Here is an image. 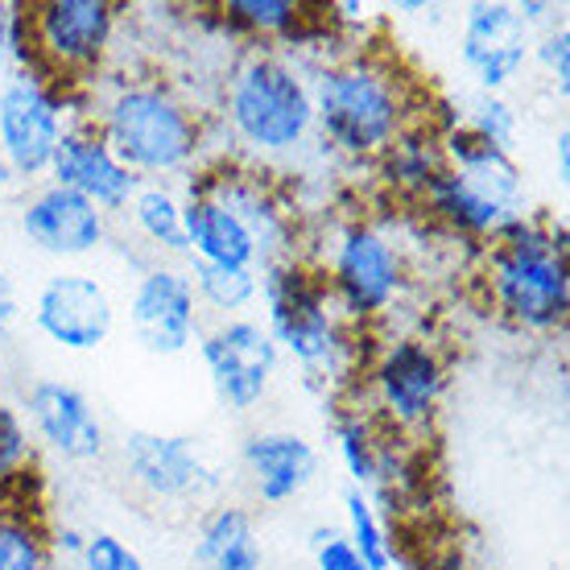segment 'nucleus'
Wrapping results in <instances>:
<instances>
[{
  "label": "nucleus",
  "instance_id": "obj_1",
  "mask_svg": "<svg viewBox=\"0 0 570 570\" xmlns=\"http://www.w3.org/2000/svg\"><path fill=\"white\" fill-rule=\"evenodd\" d=\"M314 129L343 157L381 161L414 129V91L381 55H347L311 79Z\"/></svg>",
  "mask_w": 570,
  "mask_h": 570
},
{
  "label": "nucleus",
  "instance_id": "obj_2",
  "mask_svg": "<svg viewBox=\"0 0 570 570\" xmlns=\"http://www.w3.org/2000/svg\"><path fill=\"white\" fill-rule=\"evenodd\" d=\"M484 294L492 311L533 335L567 327L570 261L567 228L554 219L521 215L484 244Z\"/></svg>",
  "mask_w": 570,
  "mask_h": 570
},
{
  "label": "nucleus",
  "instance_id": "obj_3",
  "mask_svg": "<svg viewBox=\"0 0 570 570\" xmlns=\"http://www.w3.org/2000/svg\"><path fill=\"white\" fill-rule=\"evenodd\" d=\"M100 137L112 145V154L129 166L137 178L161 183L190 174L203 157L207 129L203 116L190 108L186 96H178L166 79H129L116 83L91 120Z\"/></svg>",
  "mask_w": 570,
  "mask_h": 570
},
{
  "label": "nucleus",
  "instance_id": "obj_4",
  "mask_svg": "<svg viewBox=\"0 0 570 570\" xmlns=\"http://www.w3.org/2000/svg\"><path fill=\"white\" fill-rule=\"evenodd\" d=\"M265 298V331L273 335L277 352L294 360L311 381L343 385L356 372V327L343 323L327 294L323 273L285 257L265 265L261 277Z\"/></svg>",
  "mask_w": 570,
  "mask_h": 570
},
{
  "label": "nucleus",
  "instance_id": "obj_5",
  "mask_svg": "<svg viewBox=\"0 0 570 570\" xmlns=\"http://www.w3.org/2000/svg\"><path fill=\"white\" fill-rule=\"evenodd\" d=\"M224 116L236 141L261 157L294 154L314 132L311 79L289 55L257 46L232 67L224 87Z\"/></svg>",
  "mask_w": 570,
  "mask_h": 570
},
{
  "label": "nucleus",
  "instance_id": "obj_6",
  "mask_svg": "<svg viewBox=\"0 0 570 570\" xmlns=\"http://www.w3.org/2000/svg\"><path fill=\"white\" fill-rule=\"evenodd\" d=\"M323 282H327V294L335 311L343 314V323L364 327L397 306L401 289H405V257L381 224L347 219L335 232Z\"/></svg>",
  "mask_w": 570,
  "mask_h": 570
},
{
  "label": "nucleus",
  "instance_id": "obj_7",
  "mask_svg": "<svg viewBox=\"0 0 570 570\" xmlns=\"http://www.w3.org/2000/svg\"><path fill=\"white\" fill-rule=\"evenodd\" d=\"M26 21L33 67L71 91V83L100 75L104 58L112 50L120 9L112 0H46L29 4Z\"/></svg>",
  "mask_w": 570,
  "mask_h": 570
},
{
  "label": "nucleus",
  "instance_id": "obj_8",
  "mask_svg": "<svg viewBox=\"0 0 570 570\" xmlns=\"http://www.w3.org/2000/svg\"><path fill=\"white\" fill-rule=\"evenodd\" d=\"M71 91L46 79L38 67H21L0 87V166L13 178H46L58 137L67 129Z\"/></svg>",
  "mask_w": 570,
  "mask_h": 570
},
{
  "label": "nucleus",
  "instance_id": "obj_9",
  "mask_svg": "<svg viewBox=\"0 0 570 570\" xmlns=\"http://www.w3.org/2000/svg\"><path fill=\"white\" fill-rule=\"evenodd\" d=\"M368 389L376 410L401 434L426 430L439 417L446 393V360L422 335H393L368 364Z\"/></svg>",
  "mask_w": 570,
  "mask_h": 570
},
{
  "label": "nucleus",
  "instance_id": "obj_10",
  "mask_svg": "<svg viewBox=\"0 0 570 570\" xmlns=\"http://www.w3.org/2000/svg\"><path fill=\"white\" fill-rule=\"evenodd\" d=\"M120 463L129 484L157 504H203L224 488V471L195 434L129 430L120 439Z\"/></svg>",
  "mask_w": 570,
  "mask_h": 570
},
{
  "label": "nucleus",
  "instance_id": "obj_11",
  "mask_svg": "<svg viewBox=\"0 0 570 570\" xmlns=\"http://www.w3.org/2000/svg\"><path fill=\"white\" fill-rule=\"evenodd\" d=\"M203 368L212 376L219 405L232 414H248L269 397L282 352L265 323L257 318H219L199 335Z\"/></svg>",
  "mask_w": 570,
  "mask_h": 570
},
{
  "label": "nucleus",
  "instance_id": "obj_12",
  "mask_svg": "<svg viewBox=\"0 0 570 570\" xmlns=\"http://www.w3.org/2000/svg\"><path fill=\"white\" fill-rule=\"evenodd\" d=\"M533 58V26L517 4L504 0H475L463 9V33H459V62L480 83L484 96H504Z\"/></svg>",
  "mask_w": 570,
  "mask_h": 570
},
{
  "label": "nucleus",
  "instance_id": "obj_13",
  "mask_svg": "<svg viewBox=\"0 0 570 570\" xmlns=\"http://www.w3.org/2000/svg\"><path fill=\"white\" fill-rule=\"evenodd\" d=\"M33 327L62 352H96L116 327V306L100 277L83 269H58L33 298Z\"/></svg>",
  "mask_w": 570,
  "mask_h": 570
},
{
  "label": "nucleus",
  "instance_id": "obj_14",
  "mask_svg": "<svg viewBox=\"0 0 570 570\" xmlns=\"http://www.w3.org/2000/svg\"><path fill=\"white\" fill-rule=\"evenodd\" d=\"M199 298L195 285L183 269L174 265H154L145 269L132 285L129 298V323L132 335L149 356H183L203 335Z\"/></svg>",
  "mask_w": 570,
  "mask_h": 570
},
{
  "label": "nucleus",
  "instance_id": "obj_15",
  "mask_svg": "<svg viewBox=\"0 0 570 570\" xmlns=\"http://www.w3.org/2000/svg\"><path fill=\"white\" fill-rule=\"evenodd\" d=\"M50 183L83 195L104 215L129 212L132 195L141 190V178L112 154V145L104 141L100 129L83 116L75 125H67L62 137H58L55 161H50Z\"/></svg>",
  "mask_w": 570,
  "mask_h": 570
},
{
  "label": "nucleus",
  "instance_id": "obj_16",
  "mask_svg": "<svg viewBox=\"0 0 570 570\" xmlns=\"http://www.w3.org/2000/svg\"><path fill=\"white\" fill-rule=\"evenodd\" d=\"M21 236L55 261H83L108 240V215L75 190L46 183L21 207Z\"/></svg>",
  "mask_w": 570,
  "mask_h": 570
},
{
  "label": "nucleus",
  "instance_id": "obj_17",
  "mask_svg": "<svg viewBox=\"0 0 570 570\" xmlns=\"http://www.w3.org/2000/svg\"><path fill=\"white\" fill-rule=\"evenodd\" d=\"M207 199H215L219 207H228L236 219L244 224V232L253 236L261 253V265L294 257V212H285V203L277 199V190L265 183V174L244 170V166H219L207 170L199 178V186Z\"/></svg>",
  "mask_w": 570,
  "mask_h": 570
},
{
  "label": "nucleus",
  "instance_id": "obj_18",
  "mask_svg": "<svg viewBox=\"0 0 570 570\" xmlns=\"http://www.w3.org/2000/svg\"><path fill=\"white\" fill-rule=\"evenodd\" d=\"M26 417L38 442H46L67 463H91L108 451V430H104L91 397L67 381H38L29 389Z\"/></svg>",
  "mask_w": 570,
  "mask_h": 570
},
{
  "label": "nucleus",
  "instance_id": "obj_19",
  "mask_svg": "<svg viewBox=\"0 0 570 570\" xmlns=\"http://www.w3.org/2000/svg\"><path fill=\"white\" fill-rule=\"evenodd\" d=\"M240 468L261 504H289L318 480L323 459L314 442L294 430H253L240 446Z\"/></svg>",
  "mask_w": 570,
  "mask_h": 570
},
{
  "label": "nucleus",
  "instance_id": "obj_20",
  "mask_svg": "<svg viewBox=\"0 0 570 570\" xmlns=\"http://www.w3.org/2000/svg\"><path fill=\"white\" fill-rule=\"evenodd\" d=\"M439 154L442 166L455 170L468 186H475L484 199H492L504 215H529L525 207V174L517 166L509 149H497L492 141L475 137L468 125H446L439 132Z\"/></svg>",
  "mask_w": 570,
  "mask_h": 570
},
{
  "label": "nucleus",
  "instance_id": "obj_21",
  "mask_svg": "<svg viewBox=\"0 0 570 570\" xmlns=\"http://www.w3.org/2000/svg\"><path fill=\"white\" fill-rule=\"evenodd\" d=\"M183 236L186 261L215 265V269H257L261 253L253 236L228 207L207 199L203 190H190L183 199Z\"/></svg>",
  "mask_w": 570,
  "mask_h": 570
},
{
  "label": "nucleus",
  "instance_id": "obj_22",
  "mask_svg": "<svg viewBox=\"0 0 570 570\" xmlns=\"http://www.w3.org/2000/svg\"><path fill=\"white\" fill-rule=\"evenodd\" d=\"M195 562L203 570H265L253 509L228 504V500L207 509L195 533Z\"/></svg>",
  "mask_w": 570,
  "mask_h": 570
},
{
  "label": "nucleus",
  "instance_id": "obj_23",
  "mask_svg": "<svg viewBox=\"0 0 570 570\" xmlns=\"http://www.w3.org/2000/svg\"><path fill=\"white\" fill-rule=\"evenodd\" d=\"M219 13L232 29L253 33L261 42H311L314 29L335 21V4H302V0H228Z\"/></svg>",
  "mask_w": 570,
  "mask_h": 570
},
{
  "label": "nucleus",
  "instance_id": "obj_24",
  "mask_svg": "<svg viewBox=\"0 0 570 570\" xmlns=\"http://www.w3.org/2000/svg\"><path fill=\"white\" fill-rule=\"evenodd\" d=\"M50 562L55 542L42 517L0 497V570H50Z\"/></svg>",
  "mask_w": 570,
  "mask_h": 570
},
{
  "label": "nucleus",
  "instance_id": "obj_25",
  "mask_svg": "<svg viewBox=\"0 0 570 570\" xmlns=\"http://www.w3.org/2000/svg\"><path fill=\"white\" fill-rule=\"evenodd\" d=\"M132 228L141 232L145 240L154 244L157 253L170 257H186V236H183V199L170 186L161 183H141V190L129 203Z\"/></svg>",
  "mask_w": 570,
  "mask_h": 570
},
{
  "label": "nucleus",
  "instance_id": "obj_26",
  "mask_svg": "<svg viewBox=\"0 0 570 570\" xmlns=\"http://www.w3.org/2000/svg\"><path fill=\"white\" fill-rule=\"evenodd\" d=\"M381 170H385V178H389V186H393V190H401V195L417 199V195L426 190L430 178L442 170L439 132H422L414 125V129L405 132V137H401V141L393 145L385 157H381Z\"/></svg>",
  "mask_w": 570,
  "mask_h": 570
},
{
  "label": "nucleus",
  "instance_id": "obj_27",
  "mask_svg": "<svg viewBox=\"0 0 570 570\" xmlns=\"http://www.w3.org/2000/svg\"><path fill=\"white\" fill-rule=\"evenodd\" d=\"M335 446H340V459L347 475H352V488L368 492V488L381 484L385 475V442L372 426V417L364 414H340L335 417Z\"/></svg>",
  "mask_w": 570,
  "mask_h": 570
},
{
  "label": "nucleus",
  "instance_id": "obj_28",
  "mask_svg": "<svg viewBox=\"0 0 570 570\" xmlns=\"http://www.w3.org/2000/svg\"><path fill=\"white\" fill-rule=\"evenodd\" d=\"M190 285L195 298L207 311L224 314V318H240V311H248L261 298V273L257 269H215V265H199L190 261Z\"/></svg>",
  "mask_w": 570,
  "mask_h": 570
},
{
  "label": "nucleus",
  "instance_id": "obj_29",
  "mask_svg": "<svg viewBox=\"0 0 570 570\" xmlns=\"http://www.w3.org/2000/svg\"><path fill=\"white\" fill-rule=\"evenodd\" d=\"M343 513H347V542L360 554V562L368 570H393L397 567V546L389 538V525L381 521L376 504L368 500V492L347 488L343 492Z\"/></svg>",
  "mask_w": 570,
  "mask_h": 570
},
{
  "label": "nucleus",
  "instance_id": "obj_30",
  "mask_svg": "<svg viewBox=\"0 0 570 570\" xmlns=\"http://www.w3.org/2000/svg\"><path fill=\"white\" fill-rule=\"evenodd\" d=\"M459 125H468L475 137H484V141H492L497 149H509L513 154L517 145V108L504 96H475V100L468 104V120H459Z\"/></svg>",
  "mask_w": 570,
  "mask_h": 570
},
{
  "label": "nucleus",
  "instance_id": "obj_31",
  "mask_svg": "<svg viewBox=\"0 0 570 570\" xmlns=\"http://www.w3.org/2000/svg\"><path fill=\"white\" fill-rule=\"evenodd\" d=\"M33 459V442H29V426L21 410H13L9 401L0 397V488L21 480V471Z\"/></svg>",
  "mask_w": 570,
  "mask_h": 570
},
{
  "label": "nucleus",
  "instance_id": "obj_32",
  "mask_svg": "<svg viewBox=\"0 0 570 570\" xmlns=\"http://www.w3.org/2000/svg\"><path fill=\"white\" fill-rule=\"evenodd\" d=\"M4 67H13V71L33 67L26 4H9V0H0V71Z\"/></svg>",
  "mask_w": 570,
  "mask_h": 570
},
{
  "label": "nucleus",
  "instance_id": "obj_33",
  "mask_svg": "<svg viewBox=\"0 0 570 570\" xmlns=\"http://www.w3.org/2000/svg\"><path fill=\"white\" fill-rule=\"evenodd\" d=\"M79 562H83V570H145L141 554H137L125 538L108 533V529L87 533V546H83V554H79Z\"/></svg>",
  "mask_w": 570,
  "mask_h": 570
},
{
  "label": "nucleus",
  "instance_id": "obj_34",
  "mask_svg": "<svg viewBox=\"0 0 570 570\" xmlns=\"http://www.w3.org/2000/svg\"><path fill=\"white\" fill-rule=\"evenodd\" d=\"M311 558L314 570H368L352 550L347 533L340 525H314L311 529Z\"/></svg>",
  "mask_w": 570,
  "mask_h": 570
},
{
  "label": "nucleus",
  "instance_id": "obj_35",
  "mask_svg": "<svg viewBox=\"0 0 570 570\" xmlns=\"http://www.w3.org/2000/svg\"><path fill=\"white\" fill-rule=\"evenodd\" d=\"M533 58L542 62V71L550 75V83L567 96V83H570V29L567 26H550L542 38H533Z\"/></svg>",
  "mask_w": 570,
  "mask_h": 570
},
{
  "label": "nucleus",
  "instance_id": "obj_36",
  "mask_svg": "<svg viewBox=\"0 0 570 570\" xmlns=\"http://www.w3.org/2000/svg\"><path fill=\"white\" fill-rule=\"evenodd\" d=\"M17 318H21V302H17V289L9 282V273L0 269V331H13Z\"/></svg>",
  "mask_w": 570,
  "mask_h": 570
},
{
  "label": "nucleus",
  "instance_id": "obj_37",
  "mask_svg": "<svg viewBox=\"0 0 570 570\" xmlns=\"http://www.w3.org/2000/svg\"><path fill=\"white\" fill-rule=\"evenodd\" d=\"M50 542H55V550H62V554H71L79 558L83 554V546H87V533H79V529H58V533H50Z\"/></svg>",
  "mask_w": 570,
  "mask_h": 570
},
{
  "label": "nucleus",
  "instance_id": "obj_38",
  "mask_svg": "<svg viewBox=\"0 0 570 570\" xmlns=\"http://www.w3.org/2000/svg\"><path fill=\"white\" fill-rule=\"evenodd\" d=\"M422 570H471V567L459 554H442V558H430Z\"/></svg>",
  "mask_w": 570,
  "mask_h": 570
},
{
  "label": "nucleus",
  "instance_id": "obj_39",
  "mask_svg": "<svg viewBox=\"0 0 570 570\" xmlns=\"http://www.w3.org/2000/svg\"><path fill=\"white\" fill-rule=\"evenodd\" d=\"M567 145H570V137H567V129L558 132V174H562V178H567L570 174V161H567Z\"/></svg>",
  "mask_w": 570,
  "mask_h": 570
}]
</instances>
